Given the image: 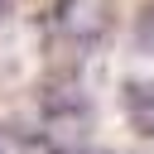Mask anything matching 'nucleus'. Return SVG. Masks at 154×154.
<instances>
[{"label":"nucleus","instance_id":"f257e3e1","mask_svg":"<svg viewBox=\"0 0 154 154\" xmlns=\"http://www.w3.org/2000/svg\"><path fill=\"white\" fill-rule=\"evenodd\" d=\"M106 19H111V0H58V24L82 43L106 34Z\"/></svg>","mask_w":154,"mask_h":154}]
</instances>
